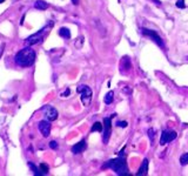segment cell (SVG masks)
<instances>
[{
    "label": "cell",
    "mask_w": 188,
    "mask_h": 176,
    "mask_svg": "<svg viewBox=\"0 0 188 176\" xmlns=\"http://www.w3.org/2000/svg\"><path fill=\"white\" fill-rule=\"evenodd\" d=\"M36 61V52L31 48L26 47L19 51L14 56V62L20 67H29Z\"/></svg>",
    "instance_id": "1"
},
{
    "label": "cell",
    "mask_w": 188,
    "mask_h": 176,
    "mask_svg": "<svg viewBox=\"0 0 188 176\" xmlns=\"http://www.w3.org/2000/svg\"><path fill=\"white\" fill-rule=\"evenodd\" d=\"M104 168H111L114 170L118 175H128V167L126 163V160L119 156L114 160H109L107 163L104 166Z\"/></svg>",
    "instance_id": "2"
},
{
    "label": "cell",
    "mask_w": 188,
    "mask_h": 176,
    "mask_svg": "<svg viewBox=\"0 0 188 176\" xmlns=\"http://www.w3.org/2000/svg\"><path fill=\"white\" fill-rule=\"evenodd\" d=\"M77 92L81 95V102L85 107H88L92 100V89L86 85H81L77 88Z\"/></svg>",
    "instance_id": "3"
},
{
    "label": "cell",
    "mask_w": 188,
    "mask_h": 176,
    "mask_svg": "<svg viewBox=\"0 0 188 176\" xmlns=\"http://www.w3.org/2000/svg\"><path fill=\"white\" fill-rule=\"evenodd\" d=\"M142 34L146 35V36H149L151 39H152L153 41L155 42V44L158 45L159 47H162V48H165V44H163V41H162V39L160 38V35L158 34L155 31H152V29H148V28H142Z\"/></svg>",
    "instance_id": "4"
},
{
    "label": "cell",
    "mask_w": 188,
    "mask_h": 176,
    "mask_svg": "<svg viewBox=\"0 0 188 176\" xmlns=\"http://www.w3.org/2000/svg\"><path fill=\"white\" fill-rule=\"evenodd\" d=\"M104 136H102V141L105 144H107L109 137H111V133H112V117H105L104 119Z\"/></svg>",
    "instance_id": "5"
},
{
    "label": "cell",
    "mask_w": 188,
    "mask_h": 176,
    "mask_svg": "<svg viewBox=\"0 0 188 176\" xmlns=\"http://www.w3.org/2000/svg\"><path fill=\"white\" fill-rule=\"evenodd\" d=\"M176 136H178V134L174 130H163L161 134V139H160V144L165 146V144H167L170 141L175 140Z\"/></svg>",
    "instance_id": "6"
},
{
    "label": "cell",
    "mask_w": 188,
    "mask_h": 176,
    "mask_svg": "<svg viewBox=\"0 0 188 176\" xmlns=\"http://www.w3.org/2000/svg\"><path fill=\"white\" fill-rule=\"evenodd\" d=\"M43 112H44L46 119L48 121H54L58 117V110L54 107H52V106H45V107H43Z\"/></svg>",
    "instance_id": "7"
},
{
    "label": "cell",
    "mask_w": 188,
    "mask_h": 176,
    "mask_svg": "<svg viewBox=\"0 0 188 176\" xmlns=\"http://www.w3.org/2000/svg\"><path fill=\"white\" fill-rule=\"evenodd\" d=\"M51 121H47V120H43L40 121L38 127H39V130L43 134L44 137H48L50 134H51Z\"/></svg>",
    "instance_id": "8"
},
{
    "label": "cell",
    "mask_w": 188,
    "mask_h": 176,
    "mask_svg": "<svg viewBox=\"0 0 188 176\" xmlns=\"http://www.w3.org/2000/svg\"><path fill=\"white\" fill-rule=\"evenodd\" d=\"M87 148V143L85 140H81L80 142H78L77 144H74L72 147V153L73 154H80L82 151H85V149Z\"/></svg>",
    "instance_id": "9"
},
{
    "label": "cell",
    "mask_w": 188,
    "mask_h": 176,
    "mask_svg": "<svg viewBox=\"0 0 188 176\" xmlns=\"http://www.w3.org/2000/svg\"><path fill=\"white\" fill-rule=\"evenodd\" d=\"M44 32V29H41L39 33H36V34H33L32 36H29L28 39L26 40V42L28 45H36L38 42H40L41 40H43V38H41V33Z\"/></svg>",
    "instance_id": "10"
},
{
    "label": "cell",
    "mask_w": 188,
    "mask_h": 176,
    "mask_svg": "<svg viewBox=\"0 0 188 176\" xmlns=\"http://www.w3.org/2000/svg\"><path fill=\"white\" fill-rule=\"evenodd\" d=\"M147 171H148V160L145 158L143 162L141 163V166H140V168H139V170H138V173H136V175L138 176L147 175Z\"/></svg>",
    "instance_id": "11"
},
{
    "label": "cell",
    "mask_w": 188,
    "mask_h": 176,
    "mask_svg": "<svg viewBox=\"0 0 188 176\" xmlns=\"http://www.w3.org/2000/svg\"><path fill=\"white\" fill-rule=\"evenodd\" d=\"M34 7L36 9H40V11H45L48 7V4L44 0H36V4H34Z\"/></svg>",
    "instance_id": "12"
},
{
    "label": "cell",
    "mask_w": 188,
    "mask_h": 176,
    "mask_svg": "<svg viewBox=\"0 0 188 176\" xmlns=\"http://www.w3.org/2000/svg\"><path fill=\"white\" fill-rule=\"evenodd\" d=\"M59 35H60L61 38H63V39H70V38H71V32H70L68 28L61 27V28L59 29Z\"/></svg>",
    "instance_id": "13"
},
{
    "label": "cell",
    "mask_w": 188,
    "mask_h": 176,
    "mask_svg": "<svg viewBox=\"0 0 188 176\" xmlns=\"http://www.w3.org/2000/svg\"><path fill=\"white\" fill-rule=\"evenodd\" d=\"M28 167H29V168H31V169H32V171H33V174H34V175H38V176L44 175V174L41 173V170H40V168L38 169V168H36V166H34V164L32 163V162H28Z\"/></svg>",
    "instance_id": "14"
},
{
    "label": "cell",
    "mask_w": 188,
    "mask_h": 176,
    "mask_svg": "<svg viewBox=\"0 0 188 176\" xmlns=\"http://www.w3.org/2000/svg\"><path fill=\"white\" fill-rule=\"evenodd\" d=\"M113 95H114V93H113L112 90H111V92H108L107 94H106V96H105V100H104L106 105H111V103L113 102V97H114Z\"/></svg>",
    "instance_id": "15"
},
{
    "label": "cell",
    "mask_w": 188,
    "mask_h": 176,
    "mask_svg": "<svg viewBox=\"0 0 188 176\" xmlns=\"http://www.w3.org/2000/svg\"><path fill=\"white\" fill-rule=\"evenodd\" d=\"M92 132H101L102 130V124L100 122H94L93 123V126H92V129H91Z\"/></svg>",
    "instance_id": "16"
},
{
    "label": "cell",
    "mask_w": 188,
    "mask_h": 176,
    "mask_svg": "<svg viewBox=\"0 0 188 176\" xmlns=\"http://www.w3.org/2000/svg\"><path fill=\"white\" fill-rule=\"evenodd\" d=\"M180 164L181 166L188 164V153H185V154L181 155V157H180Z\"/></svg>",
    "instance_id": "17"
},
{
    "label": "cell",
    "mask_w": 188,
    "mask_h": 176,
    "mask_svg": "<svg viewBox=\"0 0 188 176\" xmlns=\"http://www.w3.org/2000/svg\"><path fill=\"white\" fill-rule=\"evenodd\" d=\"M39 168H40V170H41V173H43L44 175L47 174V173H48V170H50V167H48L46 163H40Z\"/></svg>",
    "instance_id": "18"
},
{
    "label": "cell",
    "mask_w": 188,
    "mask_h": 176,
    "mask_svg": "<svg viewBox=\"0 0 188 176\" xmlns=\"http://www.w3.org/2000/svg\"><path fill=\"white\" fill-rule=\"evenodd\" d=\"M122 63H125V67H126V70H128L131 68V61H129V58L128 56H124L122 58Z\"/></svg>",
    "instance_id": "19"
},
{
    "label": "cell",
    "mask_w": 188,
    "mask_h": 176,
    "mask_svg": "<svg viewBox=\"0 0 188 176\" xmlns=\"http://www.w3.org/2000/svg\"><path fill=\"white\" fill-rule=\"evenodd\" d=\"M176 7H178V8H185V7H186L185 0H178V1H176Z\"/></svg>",
    "instance_id": "20"
},
{
    "label": "cell",
    "mask_w": 188,
    "mask_h": 176,
    "mask_svg": "<svg viewBox=\"0 0 188 176\" xmlns=\"http://www.w3.org/2000/svg\"><path fill=\"white\" fill-rule=\"evenodd\" d=\"M148 136H149V139H151V141H154V136H155V129H153V128H151V129H148Z\"/></svg>",
    "instance_id": "21"
},
{
    "label": "cell",
    "mask_w": 188,
    "mask_h": 176,
    "mask_svg": "<svg viewBox=\"0 0 188 176\" xmlns=\"http://www.w3.org/2000/svg\"><path fill=\"white\" fill-rule=\"evenodd\" d=\"M118 127H121V128H126L127 126H128V123L126 122V121H119V122L117 123Z\"/></svg>",
    "instance_id": "22"
},
{
    "label": "cell",
    "mask_w": 188,
    "mask_h": 176,
    "mask_svg": "<svg viewBox=\"0 0 188 176\" xmlns=\"http://www.w3.org/2000/svg\"><path fill=\"white\" fill-rule=\"evenodd\" d=\"M50 147H51L52 149H56V148H58V143H56L55 141H51V142H50Z\"/></svg>",
    "instance_id": "23"
},
{
    "label": "cell",
    "mask_w": 188,
    "mask_h": 176,
    "mask_svg": "<svg viewBox=\"0 0 188 176\" xmlns=\"http://www.w3.org/2000/svg\"><path fill=\"white\" fill-rule=\"evenodd\" d=\"M70 93H71V90H70V88H67V89H66V92H65L63 94H61V96L66 97L67 95H70Z\"/></svg>",
    "instance_id": "24"
},
{
    "label": "cell",
    "mask_w": 188,
    "mask_h": 176,
    "mask_svg": "<svg viewBox=\"0 0 188 176\" xmlns=\"http://www.w3.org/2000/svg\"><path fill=\"white\" fill-rule=\"evenodd\" d=\"M4 47H5V45L2 44L1 45V47H0V56H1V54H2V52H4Z\"/></svg>",
    "instance_id": "25"
},
{
    "label": "cell",
    "mask_w": 188,
    "mask_h": 176,
    "mask_svg": "<svg viewBox=\"0 0 188 176\" xmlns=\"http://www.w3.org/2000/svg\"><path fill=\"white\" fill-rule=\"evenodd\" d=\"M72 4L73 5H78L79 4V0H72Z\"/></svg>",
    "instance_id": "26"
},
{
    "label": "cell",
    "mask_w": 188,
    "mask_h": 176,
    "mask_svg": "<svg viewBox=\"0 0 188 176\" xmlns=\"http://www.w3.org/2000/svg\"><path fill=\"white\" fill-rule=\"evenodd\" d=\"M2 2H5V0H0V4H2Z\"/></svg>",
    "instance_id": "27"
}]
</instances>
